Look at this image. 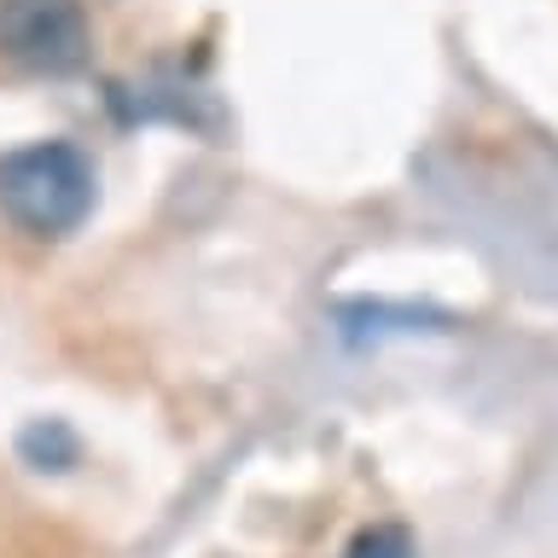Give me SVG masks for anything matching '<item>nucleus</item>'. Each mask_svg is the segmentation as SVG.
Returning a JSON list of instances; mask_svg holds the SVG:
<instances>
[{"mask_svg": "<svg viewBox=\"0 0 558 558\" xmlns=\"http://www.w3.org/2000/svg\"><path fill=\"white\" fill-rule=\"evenodd\" d=\"M0 216L29 239H64L94 216V163L70 140L0 151Z\"/></svg>", "mask_w": 558, "mask_h": 558, "instance_id": "f257e3e1", "label": "nucleus"}, {"mask_svg": "<svg viewBox=\"0 0 558 558\" xmlns=\"http://www.w3.org/2000/svg\"><path fill=\"white\" fill-rule=\"evenodd\" d=\"M0 52L35 76H70L94 52L82 0H0Z\"/></svg>", "mask_w": 558, "mask_h": 558, "instance_id": "f03ea898", "label": "nucleus"}, {"mask_svg": "<svg viewBox=\"0 0 558 558\" xmlns=\"http://www.w3.org/2000/svg\"><path fill=\"white\" fill-rule=\"evenodd\" d=\"M17 453H24L35 471H70L82 460V442L64 418H35V425L17 436Z\"/></svg>", "mask_w": 558, "mask_h": 558, "instance_id": "7ed1b4c3", "label": "nucleus"}, {"mask_svg": "<svg viewBox=\"0 0 558 558\" xmlns=\"http://www.w3.org/2000/svg\"><path fill=\"white\" fill-rule=\"evenodd\" d=\"M343 558H413V535L401 523H373V530H361L349 541Z\"/></svg>", "mask_w": 558, "mask_h": 558, "instance_id": "20e7f679", "label": "nucleus"}]
</instances>
